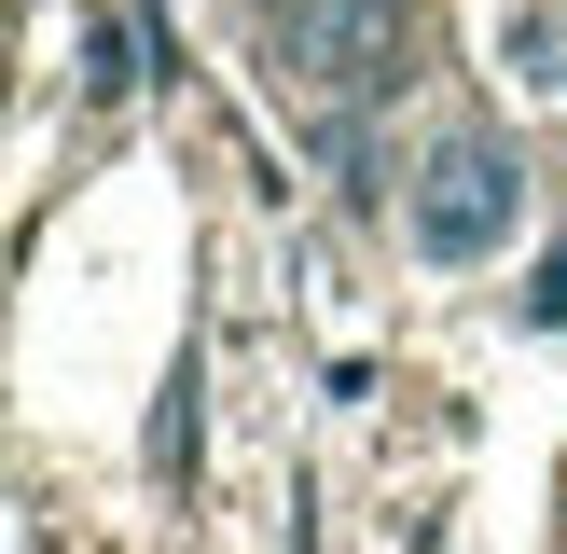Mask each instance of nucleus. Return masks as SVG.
Listing matches in <instances>:
<instances>
[{"label":"nucleus","instance_id":"obj_1","mask_svg":"<svg viewBox=\"0 0 567 554\" xmlns=\"http://www.w3.org/2000/svg\"><path fill=\"white\" fill-rule=\"evenodd\" d=\"M513 208H526V181L498 138H430L402 181V249L415 264H485V249H513Z\"/></svg>","mask_w":567,"mask_h":554},{"label":"nucleus","instance_id":"obj_2","mask_svg":"<svg viewBox=\"0 0 567 554\" xmlns=\"http://www.w3.org/2000/svg\"><path fill=\"white\" fill-rule=\"evenodd\" d=\"M277 55H291L319 98H388V83L415 70V0H291V28H277Z\"/></svg>","mask_w":567,"mask_h":554},{"label":"nucleus","instance_id":"obj_3","mask_svg":"<svg viewBox=\"0 0 567 554\" xmlns=\"http://www.w3.org/2000/svg\"><path fill=\"white\" fill-rule=\"evenodd\" d=\"M526 319H540V332H567V249L540 264V291H526Z\"/></svg>","mask_w":567,"mask_h":554}]
</instances>
